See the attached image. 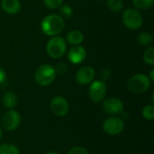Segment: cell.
<instances>
[{"mask_svg": "<svg viewBox=\"0 0 154 154\" xmlns=\"http://www.w3.org/2000/svg\"><path fill=\"white\" fill-rule=\"evenodd\" d=\"M64 25L63 18L58 14H49L45 16L41 23L42 31L48 36L59 35L63 31Z\"/></svg>", "mask_w": 154, "mask_h": 154, "instance_id": "cell-1", "label": "cell"}, {"mask_svg": "<svg viewBox=\"0 0 154 154\" xmlns=\"http://www.w3.org/2000/svg\"><path fill=\"white\" fill-rule=\"evenodd\" d=\"M55 78H56L55 69L49 64L41 65L36 69L34 74L35 82L41 87L50 86L54 81Z\"/></svg>", "mask_w": 154, "mask_h": 154, "instance_id": "cell-2", "label": "cell"}, {"mask_svg": "<svg viewBox=\"0 0 154 154\" xmlns=\"http://www.w3.org/2000/svg\"><path fill=\"white\" fill-rule=\"evenodd\" d=\"M151 80L148 76L143 73L135 74L127 82L128 89L134 94H143L151 87Z\"/></svg>", "mask_w": 154, "mask_h": 154, "instance_id": "cell-3", "label": "cell"}, {"mask_svg": "<svg viewBox=\"0 0 154 154\" xmlns=\"http://www.w3.org/2000/svg\"><path fill=\"white\" fill-rule=\"evenodd\" d=\"M67 51V43L60 36H52L47 42L46 51L52 59H59L62 57Z\"/></svg>", "mask_w": 154, "mask_h": 154, "instance_id": "cell-4", "label": "cell"}, {"mask_svg": "<svg viewBox=\"0 0 154 154\" xmlns=\"http://www.w3.org/2000/svg\"><path fill=\"white\" fill-rule=\"evenodd\" d=\"M122 20L125 27L130 30H137L143 25V18L142 14L134 8H128L124 11L122 15Z\"/></svg>", "mask_w": 154, "mask_h": 154, "instance_id": "cell-5", "label": "cell"}, {"mask_svg": "<svg viewBox=\"0 0 154 154\" xmlns=\"http://www.w3.org/2000/svg\"><path fill=\"white\" fill-rule=\"evenodd\" d=\"M107 92V87L104 80H95L92 81L88 88L89 98L95 102L99 103L106 97Z\"/></svg>", "mask_w": 154, "mask_h": 154, "instance_id": "cell-6", "label": "cell"}, {"mask_svg": "<svg viewBox=\"0 0 154 154\" xmlns=\"http://www.w3.org/2000/svg\"><path fill=\"white\" fill-rule=\"evenodd\" d=\"M1 124L5 130L9 132L14 131L19 127L21 124V116L17 111L9 109L2 116Z\"/></svg>", "mask_w": 154, "mask_h": 154, "instance_id": "cell-7", "label": "cell"}, {"mask_svg": "<svg viewBox=\"0 0 154 154\" xmlns=\"http://www.w3.org/2000/svg\"><path fill=\"white\" fill-rule=\"evenodd\" d=\"M125 129V121L118 116H111L103 123V130L108 135H117Z\"/></svg>", "mask_w": 154, "mask_h": 154, "instance_id": "cell-8", "label": "cell"}, {"mask_svg": "<svg viewBox=\"0 0 154 154\" xmlns=\"http://www.w3.org/2000/svg\"><path fill=\"white\" fill-rule=\"evenodd\" d=\"M50 108L52 114L56 116H64L69 110V104L65 97L56 96L51 100Z\"/></svg>", "mask_w": 154, "mask_h": 154, "instance_id": "cell-9", "label": "cell"}, {"mask_svg": "<svg viewBox=\"0 0 154 154\" xmlns=\"http://www.w3.org/2000/svg\"><path fill=\"white\" fill-rule=\"evenodd\" d=\"M102 108L104 112L111 116L120 115L124 111L123 102L116 97H109L104 100Z\"/></svg>", "mask_w": 154, "mask_h": 154, "instance_id": "cell-10", "label": "cell"}, {"mask_svg": "<svg viewBox=\"0 0 154 154\" xmlns=\"http://www.w3.org/2000/svg\"><path fill=\"white\" fill-rule=\"evenodd\" d=\"M95 70L92 67L85 66L78 70L76 73V81L79 85H88L91 83L95 79Z\"/></svg>", "mask_w": 154, "mask_h": 154, "instance_id": "cell-11", "label": "cell"}, {"mask_svg": "<svg viewBox=\"0 0 154 154\" xmlns=\"http://www.w3.org/2000/svg\"><path fill=\"white\" fill-rule=\"evenodd\" d=\"M87 57V51L85 48L79 45H76L71 48L68 52V59L72 64H80L82 63Z\"/></svg>", "mask_w": 154, "mask_h": 154, "instance_id": "cell-12", "label": "cell"}, {"mask_svg": "<svg viewBox=\"0 0 154 154\" xmlns=\"http://www.w3.org/2000/svg\"><path fill=\"white\" fill-rule=\"evenodd\" d=\"M1 6L5 13L9 14H15L21 9V3L19 0H2Z\"/></svg>", "mask_w": 154, "mask_h": 154, "instance_id": "cell-13", "label": "cell"}, {"mask_svg": "<svg viewBox=\"0 0 154 154\" xmlns=\"http://www.w3.org/2000/svg\"><path fill=\"white\" fill-rule=\"evenodd\" d=\"M2 102L4 104V106L8 108V109H14L17 103H18V99L16 95L12 92V91H7L4 94L3 98H2Z\"/></svg>", "mask_w": 154, "mask_h": 154, "instance_id": "cell-14", "label": "cell"}, {"mask_svg": "<svg viewBox=\"0 0 154 154\" xmlns=\"http://www.w3.org/2000/svg\"><path fill=\"white\" fill-rule=\"evenodd\" d=\"M66 39L68 41V42L71 45H79L83 40H84V35L83 33L79 31V30H73V31H70L67 36H66Z\"/></svg>", "mask_w": 154, "mask_h": 154, "instance_id": "cell-15", "label": "cell"}, {"mask_svg": "<svg viewBox=\"0 0 154 154\" xmlns=\"http://www.w3.org/2000/svg\"><path fill=\"white\" fill-rule=\"evenodd\" d=\"M137 42L139 44L143 45V46H149L153 42V37L150 32H144L139 34Z\"/></svg>", "mask_w": 154, "mask_h": 154, "instance_id": "cell-16", "label": "cell"}, {"mask_svg": "<svg viewBox=\"0 0 154 154\" xmlns=\"http://www.w3.org/2000/svg\"><path fill=\"white\" fill-rule=\"evenodd\" d=\"M0 154H20V151L12 143H4L0 145Z\"/></svg>", "mask_w": 154, "mask_h": 154, "instance_id": "cell-17", "label": "cell"}, {"mask_svg": "<svg viewBox=\"0 0 154 154\" xmlns=\"http://www.w3.org/2000/svg\"><path fill=\"white\" fill-rule=\"evenodd\" d=\"M154 0H133V5L140 10H146L153 5Z\"/></svg>", "mask_w": 154, "mask_h": 154, "instance_id": "cell-18", "label": "cell"}, {"mask_svg": "<svg viewBox=\"0 0 154 154\" xmlns=\"http://www.w3.org/2000/svg\"><path fill=\"white\" fill-rule=\"evenodd\" d=\"M143 60L144 62L149 66L154 65V48L150 47L147 50H145L143 53Z\"/></svg>", "mask_w": 154, "mask_h": 154, "instance_id": "cell-19", "label": "cell"}, {"mask_svg": "<svg viewBox=\"0 0 154 154\" xmlns=\"http://www.w3.org/2000/svg\"><path fill=\"white\" fill-rule=\"evenodd\" d=\"M143 116L148 121H152L154 119V106L152 105H147L143 109Z\"/></svg>", "mask_w": 154, "mask_h": 154, "instance_id": "cell-20", "label": "cell"}, {"mask_svg": "<svg viewBox=\"0 0 154 154\" xmlns=\"http://www.w3.org/2000/svg\"><path fill=\"white\" fill-rule=\"evenodd\" d=\"M107 6L114 12H120L124 7L122 0H107Z\"/></svg>", "mask_w": 154, "mask_h": 154, "instance_id": "cell-21", "label": "cell"}, {"mask_svg": "<svg viewBox=\"0 0 154 154\" xmlns=\"http://www.w3.org/2000/svg\"><path fill=\"white\" fill-rule=\"evenodd\" d=\"M60 16L62 17H65V18H69L72 14H73V10L71 8L70 5H60Z\"/></svg>", "mask_w": 154, "mask_h": 154, "instance_id": "cell-22", "label": "cell"}, {"mask_svg": "<svg viewBox=\"0 0 154 154\" xmlns=\"http://www.w3.org/2000/svg\"><path fill=\"white\" fill-rule=\"evenodd\" d=\"M63 0H43V4L49 9H56L59 8Z\"/></svg>", "mask_w": 154, "mask_h": 154, "instance_id": "cell-23", "label": "cell"}, {"mask_svg": "<svg viewBox=\"0 0 154 154\" xmlns=\"http://www.w3.org/2000/svg\"><path fill=\"white\" fill-rule=\"evenodd\" d=\"M68 154H89L88 152L83 148V147H80V146H75L73 148H71Z\"/></svg>", "mask_w": 154, "mask_h": 154, "instance_id": "cell-24", "label": "cell"}, {"mask_svg": "<svg viewBox=\"0 0 154 154\" xmlns=\"http://www.w3.org/2000/svg\"><path fill=\"white\" fill-rule=\"evenodd\" d=\"M54 69H55L56 74H57V73H59V74H64V73L67 71L68 67H67V65H66L65 63H59V64L57 65V67L54 68Z\"/></svg>", "mask_w": 154, "mask_h": 154, "instance_id": "cell-25", "label": "cell"}, {"mask_svg": "<svg viewBox=\"0 0 154 154\" xmlns=\"http://www.w3.org/2000/svg\"><path fill=\"white\" fill-rule=\"evenodd\" d=\"M6 79V74H5V71L0 67V84L4 83L5 80Z\"/></svg>", "mask_w": 154, "mask_h": 154, "instance_id": "cell-26", "label": "cell"}, {"mask_svg": "<svg viewBox=\"0 0 154 154\" xmlns=\"http://www.w3.org/2000/svg\"><path fill=\"white\" fill-rule=\"evenodd\" d=\"M149 79L151 81H154V69H152L150 71V78Z\"/></svg>", "mask_w": 154, "mask_h": 154, "instance_id": "cell-27", "label": "cell"}, {"mask_svg": "<svg viewBox=\"0 0 154 154\" xmlns=\"http://www.w3.org/2000/svg\"><path fill=\"white\" fill-rule=\"evenodd\" d=\"M45 154H60L59 152H47V153Z\"/></svg>", "mask_w": 154, "mask_h": 154, "instance_id": "cell-28", "label": "cell"}, {"mask_svg": "<svg viewBox=\"0 0 154 154\" xmlns=\"http://www.w3.org/2000/svg\"><path fill=\"white\" fill-rule=\"evenodd\" d=\"M1 138H2V128L0 126V140H1Z\"/></svg>", "mask_w": 154, "mask_h": 154, "instance_id": "cell-29", "label": "cell"}, {"mask_svg": "<svg viewBox=\"0 0 154 154\" xmlns=\"http://www.w3.org/2000/svg\"><path fill=\"white\" fill-rule=\"evenodd\" d=\"M97 1H102V0H97Z\"/></svg>", "mask_w": 154, "mask_h": 154, "instance_id": "cell-30", "label": "cell"}]
</instances>
